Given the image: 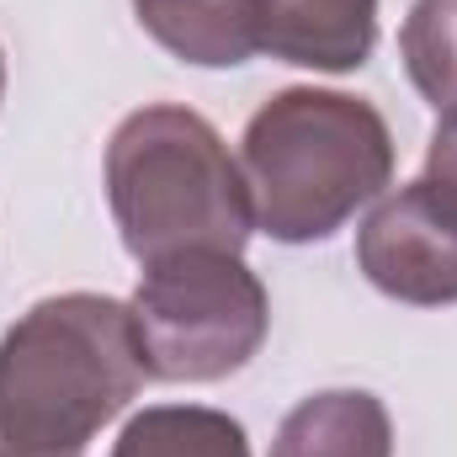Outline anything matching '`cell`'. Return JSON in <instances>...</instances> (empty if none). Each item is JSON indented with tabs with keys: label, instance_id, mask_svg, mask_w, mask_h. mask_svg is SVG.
I'll list each match as a JSON object with an SVG mask.
<instances>
[{
	"label": "cell",
	"instance_id": "cell-1",
	"mask_svg": "<svg viewBox=\"0 0 457 457\" xmlns=\"http://www.w3.org/2000/svg\"><path fill=\"white\" fill-rule=\"evenodd\" d=\"M144 351L128 303L59 293L0 336V442L80 457L144 388Z\"/></svg>",
	"mask_w": 457,
	"mask_h": 457
},
{
	"label": "cell",
	"instance_id": "cell-2",
	"mask_svg": "<svg viewBox=\"0 0 457 457\" xmlns=\"http://www.w3.org/2000/svg\"><path fill=\"white\" fill-rule=\"evenodd\" d=\"M239 170L261 234L314 245L383 197L394 181V133L361 96L287 86L245 122Z\"/></svg>",
	"mask_w": 457,
	"mask_h": 457
},
{
	"label": "cell",
	"instance_id": "cell-3",
	"mask_svg": "<svg viewBox=\"0 0 457 457\" xmlns=\"http://www.w3.org/2000/svg\"><path fill=\"white\" fill-rule=\"evenodd\" d=\"M107 203L133 261L154 266L187 250L239 255L255 234L245 170L219 128L192 107H138L107 144Z\"/></svg>",
	"mask_w": 457,
	"mask_h": 457
},
{
	"label": "cell",
	"instance_id": "cell-4",
	"mask_svg": "<svg viewBox=\"0 0 457 457\" xmlns=\"http://www.w3.org/2000/svg\"><path fill=\"white\" fill-rule=\"evenodd\" d=\"M128 314L144 372L160 383H219L261 351L271 325L261 277L228 250H187L144 266Z\"/></svg>",
	"mask_w": 457,
	"mask_h": 457
},
{
	"label": "cell",
	"instance_id": "cell-5",
	"mask_svg": "<svg viewBox=\"0 0 457 457\" xmlns=\"http://www.w3.org/2000/svg\"><path fill=\"white\" fill-rule=\"evenodd\" d=\"M356 266L378 293L399 303H457V224L431 203L420 181H410L367 213L356 234Z\"/></svg>",
	"mask_w": 457,
	"mask_h": 457
},
{
	"label": "cell",
	"instance_id": "cell-6",
	"mask_svg": "<svg viewBox=\"0 0 457 457\" xmlns=\"http://www.w3.org/2000/svg\"><path fill=\"white\" fill-rule=\"evenodd\" d=\"M245 27L282 64L351 75L378 48V0H245Z\"/></svg>",
	"mask_w": 457,
	"mask_h": 457
},
{
	"label": "cell",
	"instance_id": "cell-7",
	"mask_svg": "<svg viewBox=\"0 0 457 457\" xmlns=\"http://www.w3.org/2000/svg\"><path fill=\"white\" fill-rule=\"evenodd\" d=\"M271 457H394V420L367 388H325L287 410Z\"/></svg>",
	"mask_w": 457,
	"mask_h": 457
},
{
	"label": "cell",
	"instance_id": "cell-8",
	"mask_svg": "<svg viewBox=\"0 0 457 457\" xmlns=\"http://www.w3.org/2000/svg\"><path fill=\"white\" fill-rule=\"evenodd\" d=\"M133 16L181 64L234 70L255 54L245 27V0H133Z\"/></svg>",
	"mask_w": 457,
	"mask_h": 457
},
{
	"label": "cell",
	"instance_id": "cell-9",
	"mask_svg": "<svg viewBox=\"0 0 457 457\" xmlns=\"http://www.w3.org/2000/svg\"><path fill=\"white\" fill-rule=\"evenodd\" d=\"M112 457H250V436L208 404H149L122 426Z\"/></svg>",
	"mask_w": 457,
	"mask_h": 457
},
{
	"label": "cell",
	"instance_id": "cell-10",
	"mask_svg": "<svg viewBox=\"0 0 457 457\" xmlns=\"http://www.w3.org/2000/svg\"><path fill=\"white\" fill-rule=\"evenodd\" d=\"M399 59L410 86L436 107L457 112V0H415L399 27Z\"/></svg>",
	"mask_w": 457,
	"mask_h": 457
},
{
	"label": "cell",
	"instance_id": "cell-11",
	"mask_svg": "<svg viewBox=\"0 0 457 457\" xmlns=\"http://www.w3.org/2000/svg\"><path fill=\"white\" fill-rule=\"evenodd\" d=\"M420 187L431 192V203H436V208L457 224V112H442V128L431 133Z\"/></svg>",
	"mask_w": 457,
	"mask_h": 457
},
{
	"label": "cell",
	"instance_id": "cell-12",
	"mask_svg": "<svg viewBox=\"0 0 457 457\" xmlns=\"http://www.w3.org/2000/svg\"><path fill=\"white\" fill-rule=\"evenodd\" d=\"M0 457H64V453H21V447H11V442H0Z\"/></svg>",
	"mask_w": 457,
	"mask_h": 457
},
{
	"label": "cell",
	"instance_id": "cell-13",
	"mask_svg": "<svg viewBox=\"0 0 457 457\" xmlns=\"http://www.w3.org/2000/svg\"><path fill=\"white\" fill-rule=\"evenodd\" d=\"M0 96H5V54H0Z\"/></svg>",
	"mask_w": 457,
	"mask_h": 457
}]
</instances>
